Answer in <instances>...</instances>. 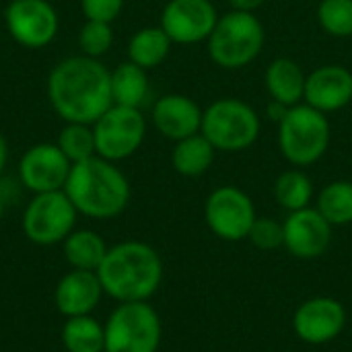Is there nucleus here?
Here are the masks:
<instances>
[{"mask_svg": "<svg viewBox=\"0 0 352 352\" xmlns=\"http://www.w3.org/2000/svg\"><path fill=\"white\" fill-rule=\"evenodd\" d=\"M47 99L64 122L93 126L113 105L111 72L97 58H64L47 76Z\"/></svg>", "mask_w": 352, "mask_h": 352, "instance_id": "obj_1", "label": "nucleus"}, {"mask_svg": "<svg viewBox=\"0 0 352 352\" xmlns=\"http://www.w3.org/2000/svg\"><path fill=\"white\" fill-rule=\"evenodd\" d=\"M97 276L103 293L120 303L148 301L161 287L163 262L148 243L124 241L107 250Z\"/></svg>", "mask_w": 352, "mask_h": 352, "instance_id": "obj_2", "label": "nucleus"}, {"mask_svg": "<svg viewBox=\"0 0 352 352\" xmlns=\"http://www.w3.org/2000/svg\"><path fill=\"white\" fill-rule=\"evenodd\" d=\"M64 192L78 214L99 221L122 214L132 194L122 169L97 155L72 165Z\"/></svg>", "mask_w": 352, "mask_h": 352, "instance_id": "obj_3", "label": "nucleus"}, {"mask_svg": "<svg viewBox=\"0 0 352 352\" xmlns=\"http://www.w3.org/2000/svg\"><path fill=\"white\" fill-rule=\"evenodd\" d=\"M264 41V25L256 12L241 10H229L219 16L210 37L206 39L210 60L225 70H237L252 64L262 54Z\"/></svg>", "mask_w": 352, "mask_h": 352, "instance_id": "obj_4", "label": "nucleus"}, {"mask_svg": "<svg viewBox=\"0 0 352 352\" xmlns=\"http://www.w3.org/2000/svg\"><path fill=\"white\" fill-rule=\"evenodd\" d=\"M330 136L328 116L307 103L289 107L278 124L280 155L295 167L318 163L330 146Z\"/></svg>", "mask_w": 352, "mask_h": 352, "instance_id": "obj_5", "label": "nucleus"}, {"mask_svg": "<svg viewBox=\"0 0 352 352\" xmlns=\"http://www.w3.org/2000/svg\"><path fill=\"white\" fill-rule=\"evenodd\" d=\"M262 124L258 111L235 97L212 101L202 113L200 132L221 153H239L250 148L260 136Z\"/></svg>", "mask_w": 352, "mask_h": 352, "instance_id": "obj_6", "label": "nucleus"}, {"mask_svg": "<svg viewBox=\"0 0 352 352\" xmlns=\"http://www.w3.org/2000/svg\"><path fill=\"white\" fill-rule=\"evenodd\" d=\"M105 352H157L163 328L146 301L120 303L105 322Z\"/></svg>", "mask_w": 352, "mask_h": 352, "instance_id": "obj_7", "label": "nucleus"}, {"mask_svg": "<svg viewBox=\"0 0 352 352\" xmlns=\"http://www.w3.org/2000/svg\"><path fill=\"white\" fill-rule=\"evenodd\" d=\"M78 210L70 202L64 190L33 194L23 212V233L31 243L56 245L62 243L76 223Z\"/></svg>", "mask_w": 352, "mask_h": 352, "instance_id": "obj_8", "label": "nucleus"}, {"mask_svg": "<svg viewBox=\"0 0 352 352\" xmlns=\"http://www.w3.org/2000/svg\"><path fill=\"white\" fill-rule=\"evenodd\" d=\"M93 134L97 157L118 163L132 157L142 146L146 136V120L138 107L113 103L93 124Z\"/></svg>", "mask_w": 352, "mask_h": 352, "instance_id": "obj_9", "label": "nucleus"}, {"mask_svg": "<svg viewBox=\"0 0 352 352\" xmlns=\"http://www.w3.org/2000/svg\"><path fill=\"white\" fill-rule=\"evenodd\" d=\"M204 219L219 239L241 241L248 239L258 214L252 198L243 190L235 186H221L206 198Z\"/></svg>", "mask_w": 352, "mask_h": 352, "instance_id": "obj_10", "label": "nucleus"}, {"mask_svg": "<svg viewBox=\"0 0 352 352\" xmlns=\"http://www.w3.org/2000/svg\"><path fill=\"white\" fill-rule=\"evenodd\" d=\"M4 25L19 45L41 50L56 39L60 19L47 0H10L4 10Z\"/></svg>", "mask_w": 352, "mask_h": 352, "instance_id": "obj_11", "label": "nucleus"}, {"mask_svg": "<svg viewBox=\"0 0 352 352\" xmlns=\"http://www.w3.org/2000/svg\"><path fill=\"white\" fill-rule=\"evenodd\" d=\"M217 21L219 12L210 0H169L161 12V29L179 45L206 41Z\"/></svg>", "mask_w": 352, "mask_h": 352, "instance_id": "obj_12", "label": "nucleus"}, {"mask_svg": "<svg viewBox=\"0 0 352 352\" xmlns=\"http://www.w3.org/2000/svg\"><path fill=\"white\" fill-rule=\"evenodd\" d=\"M70 169L72 163L56 142L33 144L19 159V179L33 194L64 190Z\"/></svg>", "mask_w": 352, "mask_h": 352, "instance_id": "obj_13", "label": "nucleus"}, {"mask_svg": "<svg viewBox=\"0 0 352 352\" xmlns=\"http://www.w3.org/2000/svg\"><path fill=\"white\" fill-rule=\"evenodd\" d=\"M346 326V309L332 297H314L303 301L293 316L295 336L311 346L334 342Z\"/></svg>", "mask_w": 352, "mask_h": 352, "instance_id": "obj_14", "label": "nucleus"}, {"mask_svg": "<svg viewBox=\"0 0 352 352\" xmlns=\"http://www.w3.org/2000/svg\"><path fill=\"white\" fill-rule=\"evenodd\" d=\"M287 252L299 260H316L324 256L332 243V225L320 214L318 208H301L289 212L283 223Z\"/></svg>", "mask_w": 352, "mask_h": 352, "instance_id": "obj_15", "label": "nucleus"}, {"mask_svg": "<svg viewBox=\"0 0 352 352\" xmlns=\"http://www.w3.org/2000/svg\"><path fill=\"white\" fill-rule=\"evenodd\" d=\"M303 101L322 113L344 109L352 101V72L340 64L316 68L307 74Z\"/></svg>", "mask_w": 352, "mask_h": 352, "instance_id": "obj_16", "label": "nucleus"}, {"mask_svg": "<svg viewBox=\"0 0 352 352\" xmlns=\"http://www.w3.org/2000/svg\"><path fill=\"white\" fill-rule=\"evenodd\" d=\"M202 113L204 109L192 97L169 93L153 105V124L161 136L177 142L200 132Z\"/></svg>", "mask_w": 352, "mask_h": 352, "instance_id": "obj_17", "label": "nucleus"}, {"mask_svg": "<svg viewBox=\"0 0 352 352\" xmlns=\"http://www.w3.org/2000/svg\"><path fill=\"white\" fill-rule=\"evenodd\" d=\"M103 295V287L99 283L97 272L74 270L64 274L56 287L54 303L56 309L66 318L91 316V311L99 305Z\"/></svg>", "mask_w": 352, "mask_h": 352, "instance_id": "obj_18", "label": "nucleus"}, {"mask_svg": "<svg viewBox=\"0 0 352 352\" xmlns=\"http://www.w3.org/2000/svg\"><path fill=\"white\" fill-rule=\"evenodd\" d=\"M266 89L272 101H278L287 107L299 105L305 99V82L307 74L303 68L291 58H276L270 62L264 74Z\"/></svg>", "mask_w": 352, "mask_h": 352, "instance_id": "obj_19", "label": "nucleus"}, {"mask_svg": "<svg viewBox=\"0 0 352 352\" xmlns=\"http://www.w3.org/2000/svg\"><path fill=\"white\" fill-rule=\"evenodd\" d=\"M214 153L217 148L208 142V138L202 132H198L175 142L171 153V165L184 177H200L210 169Z\"/></svg>", "mask_w": 352, "mask_h": 352, "instance_id": "obj_20", "label": "nucleus"}, {"mask_svg": "<svg viewBox=\"0 0 352 352\" xmlns=\"http://www.w3.org/2000/svg\"><path fill=\"white\" fill-rule=\"evenodd\" d=\"M171 45H173V41L161 29V25L159 27H142L128 41V60L138 64L144 70H153L167 60Z\"/></svg>", "mask_w": 352, "mask_h": 352, "instance_id": "obj_21", "label": "nucleus"}, {"mask_svg": "<svg viewBox=\"0 0 352 352\" xmlns=\"http://www.w3.org/2000/svg\"><path fill=\"white\" fill-rule=\"evenodd\" d=\"M148 70L134 62H122L111 70V97L116 105L138 107L148 95Z\"/></svg>", "mask_w": 352, "mask_h": 352, "instance_id": "obj_22", "label": "nucleus"}, {"mask_svg": "<svg viewBox=\"0 0 352 352\" xmlns=\"http://www.w3.org/2000/svg\"><path fill=\"white\" fill-rule=\"evenodd\" d=\"M62 243H64L66 262L74 270H89V272H97V268L101 266V262L109 250L105 245L103 237L89 229L72 231Z\"/></svg>", "mask_w": 352, "mask_h": 352, "instance_id": "obj_23", "label": "nucleus"}, {"mask_svg": "<svg viewBox=\"0 0 352 352\" xmlns=\"http://www.w3.org/2000/svg\"><path fill=\"white\" fill-rule=\"evenodd\" d=\"M62 344L68 352H105V328L91 316L68 318Z\"/></svg>", "mask_w": 352, "mask_h": 352, "instance_id": "obj_24", "label": "nucleus"}, {"mask_svg": "<svg viewBox=\"0 0 352 352\" xmlns=\"http://www.w3.org/2000/svg\"><path fill=\"white\" fill-rule=\"evenodd\" d=\"M274 198L287 212L307 208L314 198V184L301 167L287 169L274 182Z\"/></svg>", "mask_w": 352, "mask_h": 352, "instance_id": "obj_25", "label": "nucleus"}, {"mask_svg": "<svg viewBox=\"0 0 352 352\" xmlns=\"http://www.w3.org/2000/svg\"><path fill=\"white\" fill-rule=\"evenodd\" d=\"M320 214L332 227H346L352 223V182L338 179L328 184L318 198Z\"/></svg>", "mask_w": 352, "mask_h": 352, "instance_id": "obj_26", "label": "nucleus"}, {"mask_svg": "<svg viewBox=\"0 0 352 352\" xmlns=\"http://www.w3.org/2000/svg\"><path fill=\"white\" fill-rule=\"evenodd\" d=\"M58 148L66 155V159L74 165L80 161H87L97 155L95 148V134L91 124H74L64 122V128L58 134L56 140Z\"/></svg>", "mask_w": 352, "mask_h": 352, "instance_id": "obj_27", "label": "nucleus"}, {"mask_svg": "<svg viewBox=\"0 0 352 352\" xmlns=\"http://www.w3.org/2000/svg\"><path fill=\"white\" fill-rule=\"evenodd\" d=\"M318 21L334 37H352V0H322Z\"/></svg>", "mask_w": 352, "mask_h": 352, "instance_id": "obj_28", "label": "nucleus"}, {"mask_svg": "<svg viewBox=\"0 0 352 352\" xmlns=\"http://www.w3.org/2000/svg\"><path fill=\"white\" fill-rule=\"evenodd\" d=\"M78 45L82 56L89 58H101L105 56L113 45V29L111 23L101 21H85V25L78 31Z\"/></svg>", "mask_w": 352, "mask_h": 352, "instance_id": "obj_29", "label": "nucleus"}, {"mask_svg": "<svg viewBox=\"0 0 352 352\" xmlns=\"http://www.w3.org/2000/svg\"><path fill=\"white\" fill-rule=\"evenodd\" d=\"M248 239L262 252H270V250H278L285 243V229L283 223L268 219V217H258L250 229Z\"/></svg>", "mask_w": 352, "mask_h": 352, "instance_id": "obj_30", "label": "nucleus"}, {"mask_svg": "<svg viewBox=\"0 0 352 352\" xmlns=\"http://www.w3.org/2000/svg\"><path fill=\"white\" fill-rule=\"evenodd\" d=\"M124 8V0H80V10L87 21L113 23Z\"/></svg>", "mask_w": 352, "mask_h": 352, "instance_id": "obj_31", "label": "nucleus"}, {"mask_svg": "<svg viewBox=\"0 0 352 352\" xmlns=\"http://www.w3.org/2000/svg\"><path fill=\"white\" fill-rule=\"evenodd\" d=\"M266 0H229L231 10H241V12H256L260 6H264Z\"/></svg>", "mask_w": 352, "mask_h": 352, "instance_id": "obj_32", "label": "nucleus"}, {"mask_svg": "<svg viewBox=\"0 0 352 352\" xmlns=\"http://www.w3.org/2000/svg\"><path fill=\"white\" fill-rule=\"evenodd\" d=\"M268 116L276 122V124H280V120L287 116V111H289V107L287 105H283V103H278V101H272L270 105H268Z\"/></svg>", "mask_w": 352, "mask_h": 352, "instance_id": "obj_33", "label": "nucleus"}, {"mask_svg": "<svg viewBox=\"0 0 352 352\" xmlns=\"http://www.w3.org/2000/svg\"><path fill=\"white\" fill-rule=\"evenodd\" d=\"M6 163H8V144H6V138L0 134V175L4 173Z\"/></svg>", "mask_w": 352, "mask_h": 352, "instance_id": "obj_34", "label": "nucleus"}, {"mask_svg": "<svg viewBox=\"0 0 352 352\" xmlns=\"http://www.w3.org/2000/svg\"><path fill=\"white\" fill-rule=\"evenodd\" d=\"M2 217H4V200L0 196V221H2Z\"/></svg>", "mask_w": 352, "mask_h": 352, "instance_id": "obj_35", "label": "nucleus"}]
</instances>
